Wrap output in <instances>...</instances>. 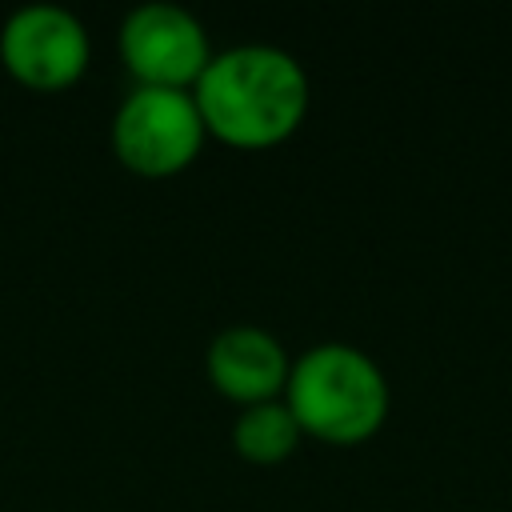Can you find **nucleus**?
Returning <instances> with one entry per match:
<instances>
[{
	"label": "nucleus",
	"instance_id": "f257e3e1",
	"mask_svg": "<svg viewBox=\"0 0 512 512\" xmlns=\"http://www.w3.org/2000/svg\"><path fill=\"white\" fill-rule=\"evenodd\" d=\"M192 96L212 136L240 148H264L300 124L308 108V72L288 48L248 40L212 52Z\"/></svg>",
	"mask_w": 512,
	"mask_h": 512
},
{
	"label": "nucleus",
	"instance_id": "f03ea898",
	"mask_svg": "<svg viewBox=\"0 0 512 512\" xmlns=\"http://www.w3.org/2000/svg\"><path fill=\"white\" fill-rule=\"evenodd\" d=\"M284 392L300 432L336 444L372 436L388 416V380L380 364L364 348L340 340H324L300 352L288 368Z\"/></svg>",
	"mask_w": 512,
	"mask_h": 512
},
{
	"label": "nucleus",
	"instance_id": "7ed1b4c3",
	"mask_svg": "<svg viewBox=\"0 0 512 512\" xmlns=\"http://www.w3.org/2000/svg\"><path fill=\"white\" fill-rule=\"evenodd\" d=\"M204 132L208 128L188 88L136 84L112 116L116 156L144 176H168L184 168L200 152Z\"/></svg>",
	"mask_w": 512,
	"mask_h": 512
},
{
	"label": "nucleus",
	"instance_id": "20e7f679",
	"mask_svg": "<svg viewBox=\"0 0 512 512\" xmlns=\"http://www.w3.org/2000/svg\"><path fill=\"white\" fill-rule=\"evenodd\" d=\"M120 56L140 84L188 88L208 64L204 24L176 0H144L120 24Z\"/></svg>",
	"mask_w": 512,
	"mask_h": 512
},
{
	"label": "nucleus",
	"instance_id": "39448f33",
	"mask_svg": "<svg viewBox=\"0 0 512 512\" xmlns=\"http://www.w3.org/2000/svg\"><path fill=\"white\" fill-rule=\"evenodd\" d=\"M0 56L8 72L32 88L72 84L88 64V32L76 12L52 0L20 4L0 28Z\"/></svg>",
	"mask_w": 512,
	"mask_h": 512
},
{
	"label": "nucleus",
	"instance_id": "423d86ee",
	"mask_svg": "<svg viewBox=\"0 0 512 512\" xmlns=\"http://www.w3.org/2000/svg\"><path fill=\"white\" fill-rule=\"evenodd\" d=\"M288 352L284 344L256 324H232L212 336L208 344V376L212 384L244 404L276 400L288 384Z\"/></svg>",
	"mask_w": 512,
	"mask_h": 512
},
{
	"label": "nucleus",
	"instance_id": "0eeeda50",
	"mask_svg": "<svg viewBox=\"0 0 512 512\" xmlns=\"http://www.w3.org/2000/svg\"><path fill=\"white\" fill-rule=\"evenodd\" d=\"M232 440H236L240 456H248L256 464H272L296 448L300 424L284 400H256V404L240 408V416L232 424Z\"/></svg>",
	"mask_w": 512,
	"mask_h": 512
}]
</instances>
